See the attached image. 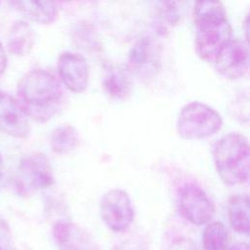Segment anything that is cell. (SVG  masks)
Here are the masks:
<instances>
[{
    "label": "cell",
    "instance_id": "2",
    "mask_svg": "<svg viewBox=\"0 0 250 250\" xmlns=\"http://www.w3.org/2000/svg\"><path fill=\"white\" fill-rule=\"evenodd\" d=\"M195 49L205 61H214L231 39V26L224 5L219 1H199L194 5Z\"/></svg>",
    "mask_w": 250,
    "mask_h": 250
},
{
    "label": "cell",
    "instance_id": "11",
    "mask_svg": "<svg viewBox=\"0 0 250 250\" xmlns=\"http://www.w3.org/2000/svg\"><path fill=\"white\" fill-rule=\"evenodd\" d=\"M23 183L31 189H44L54 184V175L48 157L40 152L24 155L20 163Z\"/></svg>",
    "mask_w": 250,
    "mask_h": 250
},
{
    "label": "cell",
    "instance_id": "13",
    "mask_svg": "<svg viewBox=\"0 0 250 250\" xmlns=\"http://www.w3.org/2000/svg\"><path fill=\"white\" fill-rule=\"evenodd\" d=\"M16 10L23 14L27 19L42 24H49L56 21L59 14L57 3L51 1H12Z\"/></svg>",
    "mask_w": 250,
    "mask_h": 250
},
{
    "label": "cell",
    "instance_id": "17",
    "mask_svg": "<svg viewBox=\"0 0 250 250\" xmlns=\"http://www.w3.org/2000/svg\"><path fill=\"white\" fill-rule=\"evenodd\" d=\"M79 145V137L76 129L68 124L55 128L50 136V146L53 151L66 154L74 150Z\"/></svg>",
    "mask_w": 250,
    "mask_h": 250
},
{
    "label": "cell",
    "instance_id": "10",
    "mask_svg": "<svg viewBox=\"0 0 250 250\" xmlns=\"http://www.w3.org/2000/svg\"><path fill=\"white\" fill-rule=\"evenodd\" d=\"M0 130L19 139L25 138L29 134L27 115L17 99L3 91H0Z\"/></svg>",
    "mask_w": 250,
    "mask_h": 250
},
{
    "label": "cell",
    "instance_id": "4",
    "mask_svg": "<svg viewBox=\"0 0 250 250\" xmlns=\"http://www.w3.org/2000/svg\"><path fill=\"white\" fill-rule=\"evenodd\" d=\"M223 125L221 114L200 102L186 104L177 120L178 134L186 140L205 139L218 132Z\"/></svg>",
    "mask_w": 250,
    "mask_h": 250
},
{
    "label": "cell",
    "instance_id": "23",
    "mask_svg": "<svg viewBox=\"0 0 250 250\" xmlns=\"http://www.w3.org/2000/svg\"><path fill=\"white\" fill-rule=\"evenodd\" d=\"M229 250H249V245L245 242H239L231 246Z\"/></svg>",
    "mask_w": 250,
    "mask_h": 250
},
{
    "label": "cell",
    "instance_id": "19",
    "mask_svg": "<svg viewBox=\"0 0 250 250\" xmlns=\"http://www.w3.org/2000/svg\"><path fill=\"white\" fill-rule=\"evenodd\" d=\"M0 250H15L12 244L11 229L2 217H0Z\"/></svg>",
    "mask_w": 250,
    "mask_h": 250
},
{
    "label": "cell",
    "instance_id": "24",
    "mask_svg": "<svg viewBox=\"0 0 250 250\" xmlns=\"http://www.w3.org/2000/svg\"><path fill=\"white\" fill-rule=\"evenodd\" d=\"M3 167H4V164H3V159L0 155V179L2 177V174H3Z\"/></svg>",
    "mask_w": 250,
    "mask_h": 250
},
{
    "label": "cell",
    "instance_id": "6",
    "mask_svg": "<svg viewBox=\"0 0 250 250\" xmlns=\"http://www.w3.org/2000/svg\"><path fill=\"white\" fill-rule=\"evenodd\" d=\"M179 209L189 223L202 226L214 216L215 207L208 194L195 184H186L179 190Z\"/></svg>",
    "mask_w": 250,
    "mask_h": 250
},
{
    "label": "cell",
    "instance_id": "3",
    "mask_svg": "<svg viewBox=\"0 0 250 250\" xmlns=\"http://www.w3.org/2000/svg\"><path fill=\"white\" fill-rule=\"evenodd\" d=\"M249 145L239 133L222 137L213 151L214 164L221 180L229 186L244 184L249 178Z\"/></svg>",
    "mask_w": 250,
    "mask_h": 250
},
{
    "label": "cell",
    "instance_id": "5",
    "mask_svg": "<svg viewBox=\"0 0 250 250\" xmlns=\"http://www.w3.org/2000/svg\"><path fill=\"white\" fill-rule=\"evenodd\" d=\"M100 213L105 226L114 232L130 228L134 221V208L128 193L119 188L108 190L101 199Z\"/></svg>",
    "mask_w": 250,
    "mask_h": 250
},
{
    "label": "cell",
    "instance_id": "12",
    "mask_svg": "<svg viewBox=\"0 0 250 250\" xmlns=\"http://www.w3.org/2000/svg\"><path fill=\"white\" fill-rule=\"evenodd\" d=\"M53 237L59 250H100L94 238L71 222H57L53 227Z\"/></svg>",
    "mask_w": 250,
    "mask_h": 250
},
{
    "label": "cell",
    "instance_id": "7",
    "mask_svg": "<svg viewBox=\"0 0 250 250\" xmlns=\"http://www.w3.org/2000/svg\"><path fill=\"white\" fill-rule=\"evenodd\" d=\"M216 70L226 78L237 79L245 75L249 66L247 44L240 39H230L215 58Z\"/></svg>",
    "mask_w": 250,
    "mask_h": 250
},
{
    "label": "cell",
    "instance_id": "9",
    "mask_svg": "<svg viewBox=\"0 0 250 250\" xmlns=\"http://www.w3.org/2000/svg\"><path fill=\"white\" fill-rule=\"evenodd\" d=\"M131 70L142 78L154 75L160 64V50L157 43L149 37L139 39L129 53Z\"/></svg>",
    "mask_w": 250,
    "mask_h": 250
},
{
    "label": "cell",
    "instance_id": "16",
    "mask_svg": "<svg viewBox=\"0 0 250 250\" xmlns=\"http://www.w3.org/2000/svg\"><path fill=\"white\" fill-rule=\"evenodd\" d=\"M103 84L105 92L111 98L115 99L125 98L131 88L130 80L126 72L115 65H111L106 69Z\"/></svg>",
    "mask_w": 250,
    "mask_h": 250
},
{
    "label": "cell",
    "instance_id": "20",
    "mask_svg": "<svg viewBox=\"0 0 250 250\" xmlns=\"http://www.w3.org/2000/svg\"><path fill=\"white\" fill-rule=\"evenodd\" d=\"M160 16L168 21L170 23H175L179 20V14L175 7L176 3L174 2H162L160 3Z\"/></svg>",
    "mask_w": 250,
    "mask_h": 250
},
{
    "label": "cell",
    "instance_id": "18",
    "mask_svg": "<svg viewBox=\"0 0 250 250\" xmlns=\"http://www.w3.org/2000/svg\"><path fill=\"white\" fill-rule=\"evenodd\" d=\"M229 243V232L221 222L207 224L202 233L203 250H227Z\"/></svg>",
    "mask_w": 250,
    "mask_h": 250
},
{
    "label": "cell",
    "instance_id": "14",
    "mask_svg": "<svg viewBox=\"0 0 250 250\" xmlns=\"http://www.w3.org/2000/svg\"><path fill=\"white\" fill-rule=\"evenodd\" d=\"M35 34L31 25L24 21H16L10 27L7 48L15 56H25L32 50Z\"/></svg>",
    "mask_w": 250,
    "mask_h": 250
},
{
    "label": "cell",
    "instance_id": "21",
    "mask_svg": "<svg viewBox=\"0 0 250 250\" xmlns=\"http://www.w3.org/2000/svg\"><path fill=\"white\" fill-rule=\"evenodd\" d=\"M167 250H198V248L192 239L181 237L174 240Z\"/></svg>",
    "mask_w": 250,
    "mask_h": 250
},
{
    "label": "cell",
    "instance_id": "22",
    "mask_svg": "<svg viewBox=\"0 0 250 250\" xmlns=\"http://www.w3.org/2000/svg\"><path fill=\"white\" fill-rule=\"evenodd\" d=\"M7 55L5 52V49L2 45V43L0 42V76L5 72L6 67H7Z\"/></svg>",
    "mask_w": 250,
    "mask_h": 250
},
{
    "label": "cell",
    "instance_id": "15",
    "mask_svg": "<svg viewBox=\"0 0 250 250\" xmlns=\"http://www.w3.org/2000/svg\"><path fill=\"white\" fill-rule=\"evenodd\" d=\"M228 216L229 225L234 231L243 234L249 232L250 211L247 194H236L229 199Z\"/></svg>",
    "mask_w": 250,
    "mask_h": 250
},
{
    "label": "cell",
    "instance_id": "8",
    "mask_svg": "<svg viewBox=\"0 0 250 250\" xmlns=\"http://www.w3.org/2000/svg\"><path fill=\"white\" fill-rule=\"evenodd\" d=\"M58 71L62 84L72 92H82L89 82V66L86 59L74 52L65 51L58 60Z\"/></svg>",
    "mask_w": 250,
    "mask_h": 250
},
{
    "label": "cell",
    "instance_id": "1",
    "mask_svg": "<svg viewBox=\"0 0 250 250\" xmlns=\"http://www.w3.org/2000/svg\"><path fill=\"white\" fill-rule=\"evenodd\" d=\"M64 92L60 80L50 70L37 68L25 73L18 84V99L27 117L47 122L61 109Z\"/></svg>",
    "mask_w": 250,
    "mask_h": 250
}]
</instances>
